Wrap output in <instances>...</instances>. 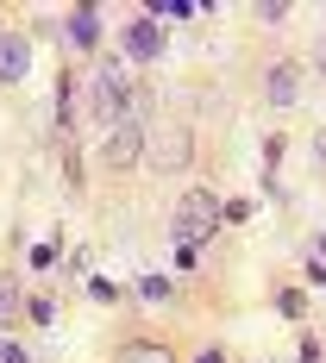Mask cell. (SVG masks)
I'll list each match as a JSON object with an SVG mask.
<instances>
[{
    "label": "cell",
    "instance_id": "cell-12",
    "mask_svg": "<svg viewBox=\"0 0 326 363\" xmlns=\"http://www.w3.org/2000/svg\"><path fill=\"white\" fill-rule=\"evenodd\" d=\"M314 69L326 75V38H320V44H314Z\"/></svg>",
    "mask_w": 326,
    "mask_h": 363
},
{
    "label": "cell",
    "instance_id": "cell-7",
    "mask_svg": "<svg viewBox=\"0 0 326 363\" xmlns=\"http://www.w3.org/2000/svg\"><path fill=\"white\" fill-rule=\"evenodd\" d=\"M70 44H82V50L101 44V6H75L70 13Z\"/></svg>",
    "mask_w": 326,
    "mask_h": 363
},
{
    "label": "cell",
    "instance_id": "cell-2",
    "mask_svg": "<svg viewBox=\"0 0 326 363\" xmlns=\"http://www.w3.org/2000/svg\"><path fill=\"white\" fill-rule=\"evenodd\" d=\"M145 150H151L145 125H132V119H119V125L107 132V145H101V163H107V169H132V163H138Z\"/></svg>",
    "mask_w": 326,
    "mask_h": 363
},
{
    "label": "cell",
    "instance_id": "cell-11",
    "mask_svg": "<svg viewBox=\"0 0 326 363\" xmlns=\"http://www.w3.org/2000/svg\"><path fill=\"white\" fill-rule=\"evenodd\" d=\"M314 157H320V169H326V125L314 132Z\"/></svg>",
    "mask_w": 326,
    "mask_h": 363
},
{
    "label": "cell",
    "instance_id": "cell-6",
    "mask_svg": "<svg viewBox=\"0 0 326 363\" xmlns=\"http://www.w3.org/2000/svg\"><path fill=\"white\" fill-rule=\"evenodd\" d=\"M263 94H270L276 107H295V101H301V69H295V63H270V82H263Z\"/></svg>",
    "mask_w": 326,
    "mask_h": 363
},
{
    "label": "cell",
    "instance_id": "cell-5",
    "mask_svg": "<svg viewBox=\"0 0 326 363\" xmlns=\"http://www.w3.org/2000/svg\"><path fill=\"white\" fill-rule=\"evenodd\" d=\"M126 50H132V57H157V50H163V26H157V13H138V19H132V32H126Z\"/></svg>",
    "mask_w": 326,
    "mask_h": 363
},
{
    "label": "cell",
    "instance_id": "cell-4",
    "mask_svg": "<svg viewBox=\"0 0 326 363\" xmlns=\"http://www.w3.org/2000/svg\"><path fill=\"white\" fill-rule=\"evenodd\" d=\"M32 75V44L19 32H0V82H26Z\"/></svg>",
    "mask_w": 326,
    "mask_h": 363
},
{
    "label": "cell",
    "instance_id": "cell-10",
    "mask_svg": "<svg viewBox=\"0 0 326 363\" xmlns=\"http://www.w3.org/2000/svg\"><path fill=\"white\" fill-rule=\"evenodd\" d=\"M276 307H283L289 320H301V313H308V301H301V294H295V289H289V294H276Z\"/></svg>",
    "mask_w": 326,
    "mask_h": 363
},
{
    "label": "cell",
    "instance_id": "cell-8",
    "mask_svg": "<svg viewBox=\"0 0 326 363\" xmlns=\"http://www.w3.org/2000/svg\"><path fill=\"white\" fill-rule=\"evenodd\" d=\"M119 363H176V351H170V345H157V338H138V345H126V351H119Z\"/></svg>",
    "mask_w": 326,
    "mask_h": 363
},
{
    "label": "cell",
    "instance_id": "cell-1",
    "mask_svg": "<svg viewBox=\"0 0 326 363\" xmlns=\"http://www.w3.org/2000/svg\"><path fill=\"white\" fill-rule=\"evenodd\" d=\"M214 225H219V201L207 194V188H188V194L176 201V225H170V232H176L182 245H201Z\"/></svg>",
    "mask_w": 326,
    "mask_h": 363
},
{
    "label": "cell",
    "instance_id": "cell-9",
    "mask_svg": "<svg viewBox=\"0 0 326 363\" xmlns=\"http://www.w3.org/2000/svg\"><path fill=\"white\" fill-rule=\"evenodd\" d=\"M19 320V289H13V276H0V326H13Z\"/></svg>",
    "mask_w": 326,
    "mask_h": 363
},
{
    "label": "cell",
    "instance_id": "cell-3",
    "mask_svg": "<svg viewBox=\"0 0 326 363\" xmlns=\"http://www.w3.org/2000/svg\"><path fill=\"white\" fill-rule=\"evenodd\" d=\"M188 157H195V132H188V125H163V132L151 138V163H157L163 176L188 169Z\"/></svg>",
    "mask_w": 326,
    "mask_h": 363
}]
</instances>
